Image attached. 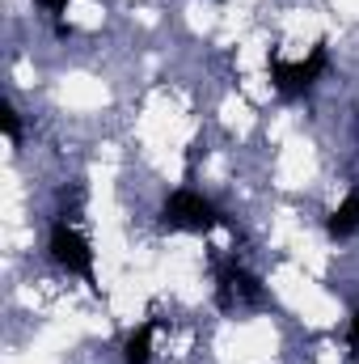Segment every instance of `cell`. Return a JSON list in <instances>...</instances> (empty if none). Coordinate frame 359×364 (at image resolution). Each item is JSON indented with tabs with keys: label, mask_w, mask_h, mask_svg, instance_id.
I'll list each match as a JSON object with an SVG mask.
<instances>
[{
	"label": "cell",
	"mask_w": 359,
	"mask_h": 364,
	"mask_svg": "<svg viewBox=\"0 0 359 364\" xmlns=\"http://www.w3.org/2000/svg\"><path fill=\"white\" fill-rule=\"evenodd\" d=\"M326 68H330V43H326V38H317V43L309 47V55H304V60H283L279 51H267L270 85H275V93H279L283 102L304 97V93L326 77Z\"/></svg>",
	"instance_id": "1"
},
{
	"label": "cell",
	"mask_w": 359,
	"mask_h": 364,
	"mask_svg": "<svg viewBox=\"0 0 359 364\" xmlns=\"http://www.w3.org/2000/svg\"><path fill=\"white\" fill-rule=\"evenodd\" d=\"M161 225L178 229V233H211V229L224 225V212L207 195H199L194 186H178L161 203Z\"/></svg>",
	"instance_id": "2"
},
{
	"label": "cell",
	"mask_w": 359,
	"mask_h": 364,
	"mask_svg": "<svg viewBox=\"0 0 359 364\" xmlns=\"http://www.w3.org/2000/svg\"><path fill=\"white\" fill-rule=\"evenodd\" d=\"M47 250H51L55 267H64L68 275H81L93 292H97V275H93V246H89V237L68 220V216H60V220L51 225Z\"/></svg>",
	"instance_id": "3"
},
{
	"label": "cell",
	"mask_w": 359,
	"mask_h": 364,
	"mask_svg": "<svg viewBox=\"0 0 359 364\" xmlns=\"http://www.w3.org/2000/svg\"><path fill=\"white\" fill-rule=\"evenodd\" d=\"M216 305L228 309V314L233 309H254V305H267V292H263L258 275H250L237 259H228L216 272Z\"/></svg>",
	"instance_id": "4"
},
{
	"label": "cell",
	"mask_w": 359,
	"mask_h": 364,
	"mask_svg": "<svg viewBox=\"0 0 359 364\" xmlns=\"http://www.w3.org/2000/svg\"><path fill=\"white\" fill-rule=\"evenodd\" d=\"M326 233H330L334 242H347L351 233H359V186H351V195L326 216Z\"/></svg>",
	"instance_id": "5"
},
{
	"label": "cell",
	"mask_w": 359,
	"mask_h": 364,
	"mask_svg": "<svg viewBox=\"0 0 359 364\" xmlns=\"http://www.w3.org/2000/svg\"><path fill=\"white\" fill-rule=\"evenodd\" d=\"M153 335H157V322H140L127 343H123V364H148L153 360Z\"/></svg>",
	"instance_id": "6"
},
{
	"label": "cell",
	"mask_w": 359,
	"mask_h": 364,
	"mask_svg": "<svg viewBox=\"0 0 359 364\" xmlns=\"http://www.w3.org/2000/svg\"><path fill=\"white\" fill-rule=\"evenodd\" d=\"M0 127H4V140L9 144H21V119H17L13 102H0Z\"/></svg>",
	"instance_id": "7"
},
{
	"label": "cell",
	"mask_w": 359,
	"mask_h": 364,
	"mask_svg": "<svg viewBox=\"0 0 359 364\" xmlns=\"http://www.w3.org/2000/svg\"><path fill=\"white\" fill-rule=\"evenodd\" d=\"M68 4H72V0H38V9H43L47 17H60V13H64Z\"/></svg>",
	"instance_id": "8"
},
{
	"label": "cell",
	"mask_w": 359,
	"mask_h": 364,
	"mask_svg": "<svg viewBox=\"0 0 359 364\" xmlns=\"http://www.w3.org/2000/svg\"><path fill=\"white\" fill-rule=\"evenodd\" d=\"M347 343H351V352H359V309L351 314V322H347Z\"/></svg>",
	"instance_id": "9"
}]
</instances>
